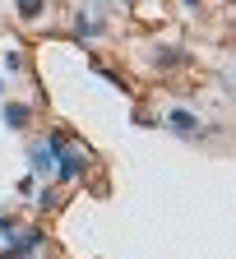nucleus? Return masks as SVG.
Here are the masks:
<instances>
[{
    "mask_svg": "<svg viewBox=\"0 0 236 259\" xmlns=\"http://www.w3.org/2000/svg\"><path fill=\"white\" fill-rule=\"evenodd\" d=\"M5 120H10V130H28V107L23 102H10L5 107Z\"/></svg>",
    "mask_w": 236,
    "mask_h": 259,
    "instance_id": "f257e3e1",
    "label": "nucleus"
},
{
    "mask_svg": "<svg viewBox=\"0 0 236 259\" xmlns=\"http://www.w3.org/2000/svg\"><path fill=\"white\" fill-rule=\"evenodd\" d=\"M172 130H181V135H194V130H199V120H194L190 111H172Z\"/></svg>",
    "mask_w": 236,
    "mask_h": 259,
    "instance_id": "f03ea898",
    "label": "nucleus"
},
{
    "mask_svg": "<svg viewBox=\"0 0 236 259\" xmlns=\"http://www.w3.org/2000/svg\"><path fill=\"white\" fill-rule=\"evenodd\" d=\"M14 232H19V222H14V218H0V245H10Z\"/></svg>",
    "mask_w": 236,
    "mask_h": 259,
    "instance_id": "7ed1b4c3",
    "label": "nucleus"
},
{
    "mask_svg": "<svg viewBox=\"0 0 236 259\" xmlns=\"http://www.w3.org/2000/svg\"><path fill=\"white\" fill-rule=\"evenodd\" d=\"M42 14V0H19V19H37Z\"/></svg>",
    "mask_w": 236,
    "mask_h": 259,
    "instance_id": "20e7f679",
    "label": "nucleus"
},
{
    "mask_svg": "<svg viewBox=\"0 0 236 259\" xmlns=\"http://www.w3.org/2000/svg\"><path fill=\"white\" fill-rule=\"evenodd\" d=\"M185 5H199V0H185Z\"/></svg>",
    "mask_w": 236,
    "mask_h": 259,
    "instance_id": "39448f33",
    "label": "nucleus"
}]
</instances>
